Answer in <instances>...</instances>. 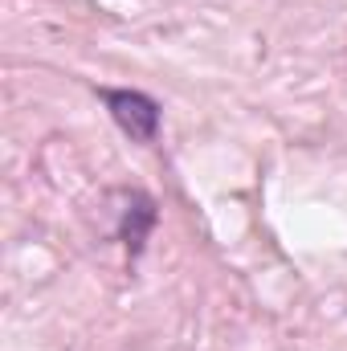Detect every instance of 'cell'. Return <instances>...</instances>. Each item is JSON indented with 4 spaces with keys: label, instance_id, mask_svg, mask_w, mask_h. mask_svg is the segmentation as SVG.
Here are the masks:
<instances>
[{
    "label": "cell",
    "instance_id": "1",
    "mask_svg": "<svg viewBox=\"0 0 347 351\" xmlns=\"http://www.w3.org/2000/svg\"><path fill=\"white\" fill-rule=\"evenodd\" d=\"M98 98L106 102V110H110V119L119 123L123 135H131L135 143H156L160 123H164V110H160V102H156L152 94H143V90L102 86Z\"/></svg>",
    "mask_w": 347,
    "mask_h": 351
},
{
    "label": "cell",
    "instance_id": "2",
    "mask_svg": "<svg viewBox=\"0 0 347 351\" xmlns=\"http://www.w3.org/2000/svg\"><path fill=\"white\" fill-rule=\"evenodd\" d=\"M156 221H160V213H156V200H152L147 192H127V196H123V208H119V241L127 245L131 258L143 254V245H147Z\"/></svg>",
    "mask_w": 347,
    "mask_h": 351
}]
</instances>
